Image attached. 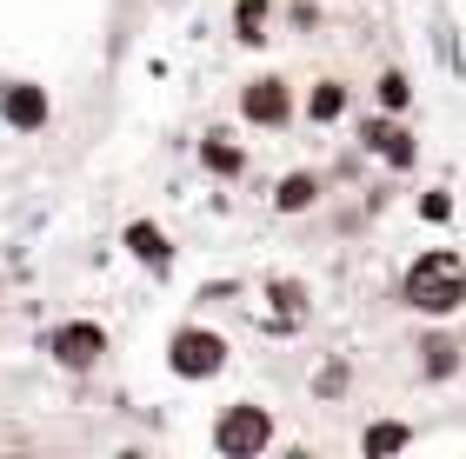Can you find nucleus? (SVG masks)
Masks as SVG:
<instances>
[{"label": "nucleus", "instance_id": "f257e3e1", "mask_svg": "<svg viewBox=\"0 0 466 459\" xmlns=\"http://www.w3.org/2000/svg\"><path fill=\"white\" fill-rule=\"evenodd\" d=\"M400 306H407L413 320H453V313H466V260H460V246H427V254H413L407 274H400Z\"/></svg>", "mask_w": 466, "mask_h": 459}, {"label": "nucleus", "instance_id": "f03ea898", "mask_svg": "<svg viewBox=\"0 0 466 459\" xmlns=\"http://www.w3.org/2000/svg\"><path fill=\"white\" fill-rule=\"evenodd\" d=\"M233 366V340L214 326H200V320H187L167 333V373L187 386H207V380H220V373Z\"/></svg>", "mask_w": 466, "mask_h": 459}, {"label": "nucleus", "instance_id": "7ed1b4c3", "mask_svg": "<svg viewBox=\"0 0 466 459\" xmlns=\"http://www.w3.org/2000/svg\"><path fill=\"white\" fill-rule=\"evenodd\" d=\"M273 440H280V420L260 400H233L214 413V453L220 459H260V453H273Z\"/></svg>", "mask_w": 466, "mask_h": 459}, {"label": "nucleus", "instance_id": "20e7f679", "mask_svg": "<svg viewBox=\"0 0 466 459\" xmlns=\"http://www.w3.org/2000/svg\"><path fill=\"white\" fill-rule=\"evenodd\" d=\"M233 114H240L253 134H287L293 120H300V94H293L287 74H253L240 87V100H233Z\"/></svg>", "mask_w": 466, "mask_h": 459}, {"label": "nucleus", "instance_id": "39448f33", "mask_svg": "<svg viewBox=\"0 0 466 459\" xmlns=\"http://www.w3.org/2000/svg\"><path fill=\"white\" fill-rule=\"evenodd\" d=\"M360 154L380 160L387 174H413L420 166V134L407 127V114H373V120H360Z\"/></svg>", "mask_w": 466, "mask_h": 459}, {"label": "nucleus", "instance_id": "423d86ee", "mask_svg": "<svg viewBox=\"0 0 466 459\" xmlns=\"http://www.w3.org/2000/svg\"><path fill=\"white\" fill-rule=\"evenodd\" d=\"M107 353H114V340H107L100 320H60V326H47V360L60 373H94Z\"/></svg>", "mask_w": 466, "mask_h": 459}, {"label": "nucleus", "instance_id": "0eeeda50", "mask_svg": "<svg viewBox=\"0 0 466 459\" xmlns=\"http://www.w3.org/2000/svg\"><path fill=\"white\" fill-rule=\"evenodd\" d=\"M47 120H54V94L40 87V80H20V74L0 80V127H14V134H40Z\"/></svg>", "mask_w": 466, "mask_h": 459}, {"label": "nucleus", "instance_id": "6e6552de", "mask_svg": "<svg viewBox=\"0 0 466 459\" xmlns=\"http://www.w3.org/2000/svg\"><path fill=\"white\" fill-rule=\"evenodd\" d=\"M413 353H420V380L427 386H447V380L466 373V346L447 333V320H427V333L413 340Z\"/></svg>", "mask_w": 466, "mask_h": 459}, {"label": "nucleus", "instance_id": "1a4fd4ad", "mask_svg": "<svg viewBox=\"0 0 466 459\" xmlns=\"http://www.w3.org/2000/svg\"><path fill=\"white\" fill-rule=\"evenodd\" d=\"M120 246H127V260L147 266L154 280L174 274V234H167L160 220H147V214H140V220H127V226H120Z\"/></svg>", "mask_w": 466, "mask_h": 459}, {"label": "nucleus", "instance_id": "9d476101", "mask_svg": "<svg viewBox=\"0 0 466 459\" xmlns=\"http://www.w3.org/2000/svg\"><path fill=\"white\" fill-rule=\"evenodd\" d=\"M267 320H273V333H300V326L313 320V286L273 274V280H267Z\"/></svg>", "mask_w": 466, "mask_h": 459}, {"label": "nucleus", "instance_id": "9b49d317", "mask_svg": "<svg viewBox=\"0 0 466 459\" xmlns=\"http://www.w3.org/2000/svg\"><path fill=\"white\" fill-rule=\"evenodd\" d=\"M194 154H200V174H207V180H220V186H233V180L247 174V147H240V140H233L227 127H207Z\"/></svg>", "mask_w": 466, "mask_h": 459}, {"label": "nucleus", "instance_id": "f8f14e48", "mask_svg": "<svg viewBox=\"0 0 466 459\" xmlns=\"http://www.w3.org/2000/svg\"><path fill=\"white\" fill-rule=\"evenodd\" d=\"M320 194H327V180L313 174V166H293V174L273 180V214L300 220V214H313V206H320Z\"/></svg>", "mask_w": 466, "mask_h": 459}, {"label": "nucleus", "instance_id": "ddd939ff", "mask_svg": "<svg viewBox=\"0 0 466 459\" xmlns=\"http://www.w3.org/2000/svg\"><path fill=\"white\" fill-rule=\"evenodd\" d=\"M347 107H353V87H347V80H333V74H320L307 87V100H300V114L313 120V127H340Z\"/></svg>", "mask_w": 466, "mask_h": 459}, {"label": "nucleus", "instance_id": "4468645a", "mask_svg": "<svg viewBox=\"0 0 466 459\" xmlns=\"http://www.w3.org/2000/svg\"><path fill=\"white\" fill-rule=\"evenodd\" d=\"M407 446H413V426L407 420H367V426H360V453H367V459H393Z\"/></svg>", "mask_w": 466, "mask_h": 459}, {"label": "nucleus", "instance_id": "2eb2a0df", "mask_svg": "<svg viewBox=\"0 0 466 459\" xmlns=\"http://www.w3.org/2000/svg\"><path fill=\"white\" fill-rule=\"evenodd\" d=\"M267 20H273V0H233V40L240 47H267Z\"/></svg>", "mask_w": 466, "mask_h": 459}, {"label": "nucleus", "instance_id": "dca6fc26", "mask_svg": "<svg viewBox=\"0 0 466 459\" xmlns=\"http://www.w3.org/2000/svg\"><path fill=\"white\" fill-rule=\"evenodd\" d=\"M347 386H353V366L340 353H327V360L313 366V400H347Z\"/></svg>", "mask_w": 466, "mask_h": 459}, {"label": "nucleus", "instance_id": "f3484780", "mask_svg": "<svg viewBox=\"0 0 466 459\" xmlns=\"http://www.w3.org/2000/svg\"><path fill=\"white\" fill-rule=\"evenodd\" d=\"M373 107H380V114H407V107H413V80L400 74V67H387V74L373 80Z\"/></svg>", "mask_w": 466, "mask_h": 459}, {"label": "nucleus", "instance_id": "a211bd4d", "mask_svg": "<svg viewBox=\"0 0 466 459\" xmlns=\"http://www.w3.org/2000/svg\"><path fill=\"white\" fill-rule=\"evenodd\" d=\"M420 220H433V226L453 220V194H447V186H427V194H420Z\"/></svg>", "mask_w": 466, "mask_h": 459}]
</instances>
